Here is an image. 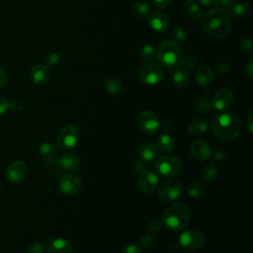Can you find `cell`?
Returning a JSON list of instances; mask_svg holds the SVG:
<instances>
[{"mask_svg":"<svg viewBox=\"0 0 253 253\" xmlns=\"http://www.w3.org/2000/svg\"><path fill=\"white\" fill-rule=\"evenodd\" d=\"M154 243V237L152 234H145L141 238V245L143 247H150Z\"/></svg>","mask_w":253,"mask_h":253,"instance_id":"74e56055","label":"cell"},{"mask_svg":"<svg viewBox=\"0 0 253 253\" xmlns=\"http://www.w3.org/2000/svg\"><path fill=\"white\" fill-rule=\"evenodd\" d=\"M249 12H250V5L246 1L236 2L230 9V15L235 19H243L249 14Z\"/></svg>","mask_w":253,"mask_h":253,"instance_id":"4316f807","label":"cell"},{"mask_svg":"<svg viewBox=\"0 0 253 253\" xmlns=\"http://www.w3.org/2000/svg\"><path fill=\"white\" fill-rule=\"evenodd\" d=\"M213 79V72L208 65H201L197 68L195 73V81L201 87L211 85Z\"/></svg>","mask_w":253,"mask_h":253,"instance_id":"d6986e66","label":"cell"},{"mask_svg":"<svg viewBox=\"0 0 253 253\" xmlns=\"http://www.w3.org/2000/svg\"><path fill=\"white\" fill-rule=\"evenodd\" d=\"M213 156L218 159V160H221V159H224L226 156H227V151L224 149V148H217L215 149V151L213 152Z\"/></svg>","mask_w":253,"mask_h":253,"instance_id":"7dc6e473","label":"cell"},{"mask_svg":"<svg viewBox=\"0 0 253 253\" xmlns=\"http://www.w3.org/2000/svg\"><path fill=\"white\" fill-rule=\"evenodd\" d=\"M155 145L157 146L158 151L162 153H170L175 148V141L169 134L162 133L157 137Z\"/></svg>","mask_w":253,"mask_h":253,"instance_id":"603a6c76","label":"cell"},{"mask_svg":"<svg viewBox=\"0 0 253 253\" xmlns=\"http://www.w3.org/2000/svg\"><path fill=\"white\" fill-rule=\"evenodd\" d=\"M189 79H190V76H189V73L186 69L184 68H180V69H177L176 71H174V73L172 74V81L174 83V85L177 87V88H180V89H183V88H186L189 84Z\"/></svg>","mask_w":253,"mask_h":253,"instance_id":"484cf974","label":"cell"},{"mask_svg":"<svg viewBox=\"0 0 253 253\" xmlns=\"http://www.w3.org/2000/svg\"><path fill=\"white\" fill-rule=\"evenodd\" d=\"M42 246L39 243H34L30 245L27 249V253H42Z\"/></svg>","mask_w":253,"mask_h":253,"instance_id":"60d3db41","label":"cell"},{"mask_svg":"<svg viewBox=\"0 0 253 253\" xmlns=\"http://www.w3.org/2000/svg\"><path fill=\"white\" fill-rule=\"evenodd\" d=\"M137 125L139 129L145 134L155 133L160 126L157 116L150 111H143L139 114L137 118Z\"/></svg>","mask_w":253,"mask_h":253,"instance_id":"30bf717a","label":"cell"},{"mask_svg":"<svg viewBox=\"0 0 253 253\" xmlns=\"http://www.w3.org/2000/svg\"><path fill=\"white\" fill-rule=\"evenodd\" d=\"M181 184L174 179L165 180L158 188V198L163 203H170L177 200L181 194Z\"/></svg>","mask_w":253,"mask_h":253,"instance_id":"ba28073f","label":"cell"},{"mask_svg":"<svg viewBox=\"0 0 253 253\" xmlns=\"http://www.w3.org/2000/svg\"><path fill=\"white\" fill-rule=\"evenodd\" d=\"M58 164L65 171H75L80 166V160L78 156L71 152H65L57 159Z\"/></svg>","mask_w":253,"mask_h":253,"instance_id":"ffe728a7","label":"cell"},{"mask_svg":"<svg viewBox=\"0 0 253 253\" xmlns=\"http://www.w3.org/2000/svg\"><path fill=\"white\" fill-rule=\"evenodd\" d=\"M172 0H150L151 4L156 8H165L167 7Z\"/></svg>","mask_w":253,"mask_h":253,"instance_id":"b9f144b4","label":"cell"},{"mask_svg":"<svg viewBox=\"0 0 253 253\" xmlns=\"http://www.w3.org/2000/svg\"><path fill=\"white\" fill-rule=\"evenodd\" d=\"M245 73L249 79L253 78V59L250 58L245 64Z\"/></svg>","mask_w":253,"mask_h":253,"instance_id":"ab89813d","label":"cell"},{"mask_svg":"<svg viewBox=\"0 0 253 253\" xmlns=\"http://www.w3.org/2000/svg\"><path fill=\"white\" fill-rule=\"evenodd\" d=\"M0 195H1V187H0Z\"/></svg>","mask_w":253,"mask_h":253,"instance_id":"f5cc1de1","label":"cell"},{"mask_svg":"<svg viewBox=\"0 0 253 253\" xmlns=\"http://www.w3.org/2000/svg\"><path fill=\"white\" fill-rule=\"evenodd\" d=\"M197 108L202 112H209L211 108V104L208 101L207 98H200L197 101Z\"/></svg>","mask_w":253,"mask_h":253,"instance_id":"e575fe53","label":"cell"},{"mask_svg":"<svg viewBox=\"0 0 253 253\" xmlns=\"http://www.w3.org/2000/svg\"><path fill=\"white\" fill-rule=\"evenodd\" d=\"M228 68H229V65H228V63H227L226 61H224V60H221V61H219V62L216 64V71H217L218 74H224V73H226L227 70H228Z\"/></svg>","mask_w":253,"mask_h":253,"instance_id":"f35d334b","label":"cell"},{"mask_svg":"<svg viewBox=\"0 0 253 253\" xmlns=\"http://www.w3.org/2000/svg\"><path fill=\"white\" fill-rule=\"evenodd\" d=\"M8 108H9V102L3 96H0V116H2L7 111Z\"/></svg>","mask_w":253,"mask_h":253,"instance_id":"c3c4849f","label":"cell"},{"mask_svg":"<svg viewBox=\"0 0 253 253\" xmlns=\"http://www.w3.org/2000/svg\"><path fill=\"white\" fill-rule=\"evenodd\" d=\"M56 153H57V148L53 142L45 141L42 143L39 147L40 156L43 158L44 163L48 166L54 165L56 163L57 161Z\"/></svg>","mask_w":253,"mask_h":253,"instance_id":"ac0fdd59","label":"cell"},{"mask_svg":"<svg viewBox=\"0 0 253 253\" xmlns=\"http://www.w3.org/2000/svg\"><path fill=\"white\" fill-rule=\"evenodd\" d=\"M147 21L149 26L157 33H165L170 28L169 18L161 12H154L149 14L147 16Z\"/></svg>","mask_w":253,"mask_h":253,"instance_id":"2e32d148","label":"cell"},{"mask_svg":"<svg viewBox=\"0 0 253 253\" xmlns=\"http://www.w3.org/2000/svg\"><path fill=\"white\" fill-rule=\"evenodd\" d=\"M202 23L206 34L214 40L225 39L232 31V17L226 9L220 6L209 10L203 16Z\"/></svg>","mask_w":253,"mask_h":253,"instance_id":"6da1fadb","label":"cell"},{"mask_svg":"<svg viewBox=\"0 0 253 253\" xmlns=\"http://www.w3.org/2000/svg\"><path fill=\"white\" fill-rule=\"evenodd\" d=\"M28 166L23 160H16L9 164L6 169V178L13 184H20L28 176Z\"/></svg>","mask_w":253,"mask_h":253,"instance_id":"8fae6325","label":"cell"},{"mask_svg":"<svg viewBox=\"0 0 253 253\" xmlns=\"http://www.w3.org/2000/svg\"><path fill=\"white\" fill-rule=\"evenodd\" d=\"M241 128V119L234 113H221L212 118V133L218 140L222 142L234 140L239 135Z\"/></svg>","mask_w":253,"mask_h":253,"instance_id":"7a4b0ae2","label":"cell"},{"mask_svg":"<svg viewBox=\"0 0 253 253\" xmlns=\"http://www.w3.org/2000/svg\"><path fill=\"white\" fill-rule=\"evenodd\" d=\"M22 107H23L22 101H21L20 99H17V98L13 99V100L9 103V108L13 109L14 111H19V110L22 109Z\"/></svg>","mask_w":253,"mask_h":253,"instance_id":"f6af8a7d","label":"cell"},{"mask_svg":"<svg viewBox=\"0 0 253 253\" xmlns=\"http://www.w3.org/2000/svg\"><path fill=\"white\" fill-rule=\"evenodd\" d=\"M81 179L74 174L63 175L58 182L59 191L66 196H73L77 194L81 189Z\"/></svg>","mask_w":253,"mask_h":253,"instance_id":"4fadbf2b","label":"cell"},{"mask_svg":"<svg viewBox=\"0 0 253 253\" xmlns=\"http://www.w3.org/2000/svg\"><path fill=\"white\" fill-rule=\"evenodd\" d=\"M186 193L189 197L193 199H199L204 196L205 194V188L202 184L197 182H192L187 185L186 187Z\"/></svg>","mask_w":253,"mask_h":253,"instance_id":"f1b7e54d","label":"cell"},{"mask_svg":"<svg viewBox=\"0 0 253 253\" xmlns=\"http://www.w3.org/2000/svg\"><path fill=\"white\" fill-rule=\"evenodd\" d=\"M190 153L196 161L203 162L211 156V148L207 141L203 139H197L191 144Z\"/></svg>","mask_w":253,"mask_h":253,"instance_id":"9a60e30c","label":"cell"},{"mask_svg":"<svg viewBox=\"0 0 253 253\" xmlns=\"http://www.w3.org/2000/svg\"><path fill=\"white\" fill-rule=\"evenodd\" d=\"M154 167L161 176L169 178L174 177L180 172L182 162L180 158L175 156H162L155 161Z\"/></svg>","mask_w":253,"mask_h":253,"instance_id":"8992f818","label":"cell"},{"mask_svg":"<svg viewBox=\"0 0 253 253\" xmlns=\"http://www.w3.org/2000/svg\"><path fill=\"white\" fill-rule=\"evenodd\" d=\"M7 83V75L4 69L0 66V89L3 88Z\"/></svg>","mask_w":253,"mask_h":253,"instance_id":"f907efd6","label":"cell"},{"mask_svg":"<svg viewBox=\"0 0 253 253\" xmlns=\"http://www.w3.org/2000/svg\"><path fill=\"white\" fill-rule=\"evenodd\" d=\"M252 117H253V112L251 111L250 113H249V115H248V117H247V127H248V130H249V132L250 133H252V129H253V127H252V124H253V119H252Z\"/></svg>","mask_w":253,"mask_h":253,"instance_id":"816d5d0a","label":"cell"},{"mask_svg":"<svg viewBox=\"0 0 253 253\" xmlns=\"http://www.w3.org/2000/svg\"><path fill=\"white\" fill-rule=\"evenodd\" d=\"M239 46H240V49L242 50V52L250 55L253 51V42H252L251 38H248V37L242 38L240 40Z\"/></svg>","mask_w":253,"mask_h":253,"instance_id":"d6a6232c","label":"cell"},{"mask_svg":"<svg viewBox=\"0 0 253 253\" xmlns=\"http://www.w3.org/2000/svg\"><path fill=\"white\" fill-rule=\"evenodd\" d=\"M158 148L155 143L151 141H144L139 146V156L143 162L153 161L158 155Z\"/></svg>","mask_w":253,"mask_h":253,"instance_id":"44dd1931","label":"cell"},{"mask_svg":"<svg viewBox=\"0 0 253 253\" xmlns=\"http://www.w3.org/2000/svg\"><path fill=\"white\" fill-rule=\"evenodd\" d=\"M137 184L142 193L151 194L158 185V176L151 170L143 169L139 172Z\"/></svg>","mask_w":253,"mask_h":253,"instance_id":"5bb4252c","label":"cell"},{"mask_svg":"<svg viewBox=\"0 0 253 253\" xmlns=\"http://www.w3.org/2000/svg\"><path fill=\"white\" fill-rule=\"evenodd\" d=\"M79 138L80 134L77 127L73 125H65L58 131L57 144L60 148L68 150L78 143Z\"/></svg>","mask_w":253,"mask_h":253,"instance_id":"52a82bcc","label":"cell"},{"mask_svg":"<svg viewBox=\"0 0 253 253\" xmlns=\"http://www.w3.org/2000/svg\"><path fill=\"white\" fill-rule=\"evenodd\" d=\"M237 2V0H218V3L220 5V7L224 8V9H231L232 6Z\"/></svg>","mask_w":253,"mask_h":253,"instance_id":"bcb514c9","label":"cell"},{"mask_svg":"<svg viewBox=\"0 0 253 253\" xmlns=\"http://www.w3.org/2000/svg\"><path fill=\"white\" fill-rule=\"evenodd\" d=\"M182 63L186 66V67H189V68H192L193 66H195L196 64V59L189 55V56H185V57H182Z\"/></svg>","mask_w":253,"mask_h":253,"instance_id":"7bdbcfd3","label":"cell"},{"mask_svg":"<svg viewBox=\"0 0 253 253\" xmlns=\"http://www.w3.org/2000/svg\"><path fill=\"white\" fill-rule=\"evenodd\" d=\"M173 37L178 40V41H185V39L187 38V33H186V30L180 26L176 27L174 30H173Z\"/></svg>","mask_w":253,"mask_h":253,"instance_id":"836d02e7","label":"cell"},{"mask_svg":"<svg viewBox=\"0 0 253 253\" xmlns=\"http://www.w3.org/2000/svg\"><path fill=\"white\" fill-rule=\"evenodd\" d=\"M140 55L144 60L150 61L156 57V50L154 46L150 44H145L140 50Z\"/></svg>","mask_w":253,"mask_h":253,"instance_id":"1f68e13d","label":"cell"},{"mask_svg":"<svg viewBox=\"0 0 253 253\" xmlns=\"http://www.w3.org/2000/svg\"><path fill=\"white\" fill-rule=\"evenodd\" d=\"M49 71L46 65L42 63L35 64L30 70V79L31 81L37 85L42 86L48 81Z\"/></svg>","mask_w":253,"mask_h":253,"instance_id":"e0dca14e","label":"cell"},{"mask_svg":"<svg viewBox=\"0 0 253 253\" xmlns=\"http://www.w3.org/2000/svg\"><path fill=\"white\" fill-rule=\"evenodd\" d=\"M161 227H162V222L157 218L151 219L148 223V229L152 232H156V231L160 230Z\"/></svg>","mask_w":253,"mask_h":253,"instance_id":"8d00e7d4","label":"cell"},{"mask_svg":"<svg viewBox=\"0 0 253 253\" xmlns=\"http://www.w3.org/2000/svg\"><path fill=\"white\" fill-rule=\"evenodd\" d=\"M200 4H202L203 6L209 7V8H213L217 5L218 0H197Z\"/></svg>","mask_w":253,"mask_h":253,"instance_id":"681fc988","label":"cell"},{"mask_svg":"<svg viewBox=\"0 0 253 253\" xmlns=\"http://www.w3.org/2000/svg\"><path fill=\"white\" fill-rule=\"evenodd\" d=\"M233 102V92L228 87L219 88L213 95L211 107L216 111H225L230 108Z\"/></svg>","mask_w":253,"mask_h":253,"instance_id":"7c38bea8","label":"cell"},{"mask_svg":"<svg viewBox=\"0 0 253 253\" xmlns=\"http://www.w3.org/2000/svg\"><path fill=\"white\" fill-rule=\"evenodd\" d=\"M185 7L187 11L192 15V17L199 19L202 14V8L197 0H186Z\"/></svg>","mask_w":253,"mask_h":253,"instance_id":"4dcf8cb0","label":"cell"},{"mask_svg":"<svg viewBox=\"0 0 253 253\" xmlns=\"http://www.w3.org/2000/svg\"><path fill=\"white\" fill-rule=\"evenodd\" d=\"M72 244L64 238H56L47 244V253H71Z\"/></svg>","mask_w":253,"mask_h":253,"instance_id":"7402d4cb","label":"cell"},{"mask_svg":"<svg viewBox=\"0 0 253 253\" xmlns=\"http://www.w3.org/2000/svg\"><path fill=\"white\" fill-rule=\"evenodd\" d=\"M59 61V55L56 52H49L45 56V63L49 66L56 65Z\"/></svg>","mask_w":253,"mask_h":253,"instance_id":"d590c367","label":"cell"},{"mask_svg":"<svg viewBox=\"0 0 253 253\" xmlns=\"http://www.w3.org/2000/svg\"><path fill=\"white\" fill-rule=\"evenodd\" d=\"M217 174V169L214 163L211 162H208L206 164L203 165V167L201 168V178L204 181H211L216 177Z\"/></svg>","mask_w":253,"mask_h":253,"instance_id":"83f0119b","label":"cell"},{"mask_svg":"<svg viewBox=\"0 0 253 253\" xmlns=\"http://www.w3.org/2000/svg\"><path fill=\"white\" fill-rule=\"evenodd\" d=\"M163 75L161 67L154 62H147L143 64L138 71V76L141 82L146 85L157 84Z\"/></svg>","mask_w":253,"mask_h":253,"instance_id":"9c48e42d","label":"cell"},{"mask_svg":"<svg viewBox=\"0 0 253 253\" xmlns=\"http://www.w3.org/2000/svg\"><path fill=\"white\" fill-rule=\"evenodd\" d=\"M123 253H142V251H141L140 247H138L137 245L129 244V245H127V246L124 249Z\"/></svg>","mask_w":253,"mask_h":253,"instance_id":"ee69618b","label":"cell"},{"mask_svg":"<svg viewBox=\"0 0 253 253\" xmlns=\"http://www.w3.org/2000/svg\"><path fill=\"white\" fill-rule=\"evenodd\" d=\"M179 244L186 251H199L205 244V237L200 230L191 228L180 234Z\"/></svg>","mask_w":253,"mask_h":253,"instance_id":"5b68a950","label":"cell"},{"mask_svg":"<svg viewBox=\"0 0 253 253\" xmlns=\"http://www.w3.org/2000/svg\"><path fill=\"white\" fill-rule=\"evenodd\" d=\"M104 87L106 91L114 96H119L124 92L123 83L115 77H109L104 81Z\"/></svg>","mask_w":253,"mask_h":253,"instance_id":"d4e9b609","label":"cell"},{"mask_svg":"<svg viewBox=\"0 0 253 253\" xmlns=\"http://www.w3.org/2000/svg\"><path fill=\"white\" fill-rule=\"evenodd\" d=\"M149 4L145 1H138L132 6V12L137 17H147L149 15Z\"/></svg>","mask_w":253,"mask_h":253,"instance_id":"f546056e","label":"cell"},{"mask_svg":"<svg viewBox=\"0 0 253 253\" xmlns=\"http://www.w3.org/2000/svg\"><path fill=\"white\" fill-rule=\"evenodd\" d=\"M157 57L161 65L175 68L182 64V51L174 41H165L159 46Z\"/></svg>","mask_w":253,"mask_h":253,"instance_id":"277c9868","label":"cell"},{"mask_svg":"<svg viewBox=\"0 0 253 253\" xmlns=\"http://www.w3.org/2000/svg\"><path fill=\"white\" fill-rule=\"evenodd\" d=\"M209 127V123L204 118H197L192 120L188 125V131L192 135H199L207 131Z\"/></svg>","mask_w":253,"mask_h":253,"instance_id":"cb8c5ba5","label":"cell"},{"mask_svg":"<svg viewBox=\"0 0 253 253\" xmlns=\"http://www.w3.org/2000/svg\"><path fill=\"white\" fill-rule=\"evenodd\" d=\"M190 219V212L187 206L183 203L171 205L163 214V223L172 231L183 230Z\"/></svg>","mask_w":253,"mask_h":253,"instance_id":"3957f363","label":"cell"}]
</instances>
